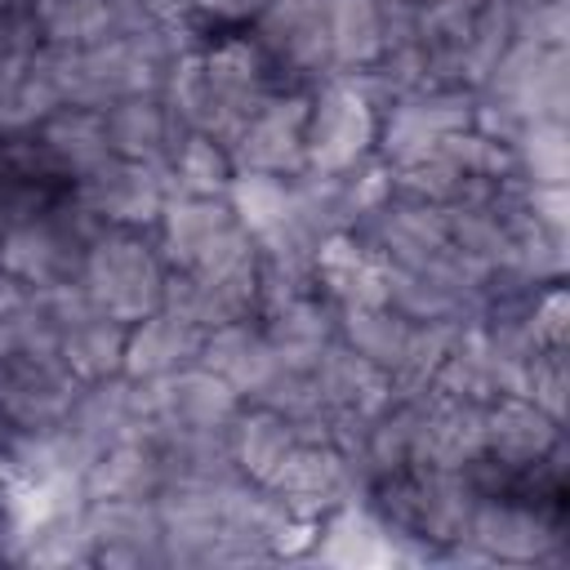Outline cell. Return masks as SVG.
Instances as JSON below:
<instances>
[{
	"label": "cell",
	"mask_w": 570,
	"mask_h": 570,
	"mask_svg": "<svg viewBox=\"0 0 570 570\" xmlns=\"http://www.w3.org/2000/svg\"><path fill=\"white\" fill-rule=\"evenodd\" d=\"M71 196V169L40 138H0V205L18 214L58 209Z\"/></svg>",
	"instance_id": "obj_1"
},
{
	"label": "cell",
	"mask_w": 570,
	"mask_h": 570,
	"mask_svg": "<svg viewBox=\"0 0 570 570\" xmlns=\"http://www.w3.org/2000/svg\"><path fill=\"white\" fill-rule=\"evenodd\" d=\"M9 539H13V508H9V485L0 481V561L9 557Z\"/></svg>",
	"instance_id": "obj_2"
}]
</instances>
